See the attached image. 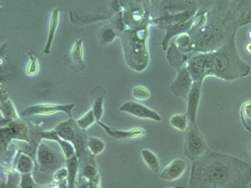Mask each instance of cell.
Wrapping results in <instances>:
<instances>
[{
  "mask_svg": "<svg viewBox=\"0 0 251 188\" xmlns=\"http://www.w3.org/2000/svg\"><path fill=\"white\" fill-rule=\"evenodd\" d=\"M37 158L39 162L42 165L51 164L54 156L51 151L44 144H41L37 151Z\"/></svg>",
  "mask_w": 251,
  "mask_h": 188,
  "instance_id": "e0dca14e",
  "label": "cell"
},
{
  "mask_svg": "<svg viewBox=\"0 0 251 188\" xmlns=\"http://www.w3.org/2000/svg\"><path fill=\"white\" fill-rule=\"evenodd\" d=\"M96 121L93 111L91 109L78 118L76 124L81 129H86Z\"/></svg>",
  "mask_w": 251,
  "mask_h": 188,
  "instance_id": "d6986e66",
  "label": "cell"
},
{
  "mask_svg": "<svg viewBox=\"0 0 251 188\" xmlns=\"http://www.w3.org/2000/svg\"><path fill=\"white\" fill-rule=\"evenodd\" d=\"M87 145L93 156H97L101 153L105 147L104 142L97 137L89 138Z\"/></svg>",
  "mask_w": 251,
  "mask_h": 188,
  "instance_id": "ac0fdd59",
  "label": "cell"
},
{
  "mask_svg": "<svg viewBox=\"0 0 251 188\" xmlns=\"http://www.w3.org/2000/svg\"><path fill=\"white\" fill-rule=\"evenodd\" d=\"M97 122L109 136L117 140H126L141 138L144 136L146 133L145 130L141 127L123 130L110 127L100 120Z\"/></svg>",
  "mask_w": 251,
  "mask_h": 188,
  "instance_id": "ba28073f",
  "label": "cell"
},
{
  "mask_svg": "<svg viewBox=\"0 0 251 188\" xmlns=\"http://www.w3.org/2000/svg\"><path fill=\"white\" fill-rule=\"evenodd\" d=\"M59 9L54 8L51 13L49 24L48 34L47 41L43 51L44 54L50 52L51 45L57 29L59 22Z\"/></svg>",
  "mask_w": 251,
  "mask_h": 188,
  "instance_id": "9c48e42d",
  "label": "cell"
},
{
  "mask_svg": "<svg viewBox=\"0 0 251 188\" xmlns=\"http://www.w3.org/2000/svg\"><path fill=\"white\" fill-rule=\"evenodd\" d=\"M72 144L74 147L75 155L79 157L84 149V142L81 136L76 134Z\"/></svg>",
  "mask_w": 251,
  "mask_h": 188,
  "instance_id": "484cf974",
  "label": "cell"
},
{
  "mask_svg": "<svg viewBox=\"0 0 251 188\" xmlns=\"http://www.w3.org/2000/svg\"><path fill=\"white\" fill-rule=\"evenodd\" d=\"M83 39H77L71 50L70 59L73 66L80 70L85 68L83 60Z\"/></svg>",
  "mask_w": 251,
  "mask_h": 188,
  "instance_id": "8fae6325",
  "label": "cell"
},
{
  "mask_svg": "<svg viewBox=\"0 0 251 188\" xmlns=\"http://www.w3.org/2000/svg\"><path fill=\"white\" fill-rule=\"evenodd\" d=\"M65 177H67V170L65 168L58 170L55 174V178L57 180H60Z\"/></svg>",
  "mask_w": 251,
  "mask_h": 188,
  "instance_id": "f1b7e54d",
  "label": "cell"
},
{
  "mask_svg": "<svg viewBox=\"0 0 251 188\" xmlns=\"http://www.w3.org/2000/svg\"><path fill=\"white\" fill-rule=\"evenodd\" d=\"M32 167L31 159L28 156L23 155L19 158L17 168L23 174L30 172Z\"/></svg>",
  "mask_w": 251,
  "mask_h": 188,
  "instance_id": "44dd1931",
  "label": "cell"
},
{
  "mask_svg": "<svg viewBox=\"0 0 251 188\" xmlns=\"http://www.w3.org/2000/svg\"><path fill=\"white\" fill-rule=\"evenodd\" d=\"M39 65L38 61L33 54L29 55V60L27 64L26 72L30 76L36 75L39 71Z\"/></svg>",
  "mask_w": 251,
  "mask_h": 188,
  "instance_id": "cb8c5ba5",
  "label": "cell"
},
{
  "mask_svg": "<svg viewBox=\"0 0 251 188\" xmlns=\"http://www.w3.org/2000/svg\"><path fill=\"white\" fill-rule=\"evenodd\" d=\"M13 133L23 134L26 132V128L24 125L20 123H15L10 127Z\"/></svg>",
  "mask_w": 251,
  "mask_h": 188,
  "instance_id": "83f0119b",
  "label": "cell"
},
{
  "mask_svg": "<svg viewBox=\"0 0 251 188\" xmlns=\"http://www.w3.org/2000/svg\"><path fill=\"white\" fill-rule=\"evenodd\" d=\"M70 118L69 121L64 122L58 125L55 130L58 135L62 139L70 142L71 143L76 135L71 126Z\"/></svg>",
  "mask_w": 251,
  "mask_h": 188,
  "instance_id": "4fadbf2b",
  "label": "cell"
},
{
  "mask_svg": "<svg viewBox=\"0 0 251 188\" xmlns=\"http://www.w3.org/2000/svg\"><path fill=\"white\" fill-rule=\"evenodd\" d=\"M77 157L75 155L67 159L66 165L67 170V181L71 188L75 187V178L78 170Z\"/></svg>",
  "mask_w": 251,
  "mask_h": 188,
  "instance_id": "5bb4252c",
  "label": "cell"
},
{
  "mask_svg": "<svg viewBox=\"0 0 251 188\" xmlns=\"http://www.w3.org/2000/svg\"><path fill=\"white\" fill-rule=\"evenodd\" d=\"M202 83L193 82L192 88L186 98V114L189 124L197 125V115L201 97Z\"/></svg>",
  "mask_w": 251,
  "mask_h": 188,
  "instance_id": "5b68a950",
  "label": "cell"
},
{
  "mask_svg": "<svg viewBox=\"0 0 251 188\" xmlns=\"http://www.w3.org/2000/svg\"><path fill=\"white\" fill-rule=\"evenodd\" d=\"M240 115L243 126L251 132V100L246 101L242 104Z\"/></svg>",
  "mask_w": 251,
  "mask_h": 188,
  "instance_id": "9a60e30c",
  "label": "cell"
},
{
  "mask_svg": "<svg viewBox=\"0 0 251 188\" xmlns=\"http://www.w3.org/2000/svg\"><path fill=\"white\" fill-rule=\"evenodd\" d=\"M169 122L173 128L180 131H185L189 124L186 113L173 115Z\"/></svg>",
  "mask_w": 251,
  "mask_h": 188,
  "instance_id": "2e32d148",
  "label": "cell"
},
{
  "mask_svg": "<svg viewBox=\"0 0 251 188\" xmlns=\"http://www.w3.org/2000/svg\"><path fill=\"white\" fill-rule=\"evenodd\" d=\"M103 96H99L94 101L92 110L95 116L96 122L100 121L103 113Z\"/></svg>",
  "mask_w": 251,
  "mask_h": 188,
  "instance_id": "ffe728a7",
  "label": "cell"
},
{
  "mask_svg": "<svg viewBox=\"0 0 251 188\" xmlns=\"http://www.w3.org/2000/svg\"><path fill=\"white\" fill-rule=\"evenodd\" d=\"M248 148H249V150L250 151V154L251 155V142L249 144Z\"/></svg>",
  "mask_w": 251,
  "mask_h": 188,
  "instance_id": "f546056e",
  "label": "cell"
},
{
  "mask_svg": "<svg viewBox=\"0 0 251 188\" xmlns=\"http://www.w3.org/2000/svg\"><path fill=\"white\" fill-rule=\"evenodd\" d=\"M187 167L186 161L182 158H176L171 162L163 169L160 178L167 181H174L180 178Z\"/></svg>",
  "mask_w": 251,
  "mask_h": 188,
  "instance_id": "52a82bcc",
  "label": "cell"
},
{
  "mask_svg": "<svg viewBox=\"0 0 251 188\" xmlns=\"http://www.w3.org/2000/svg\"><path fill=\"white\" fill-rule=\"evenodd\" d=\"M193 81L188 71L183 70L177 74L170 89L176 96L186 99Z\"/></svg>",
  "mask_w": 251,
  "mask_h": 188,
  "instance_id": "8992f818",
  "label": "cell"
},
{
  "mask_svg": "<svg viewBox=\"0 0 251 188\" xmlns=\"http://www.w3.org/2000/svg\"><path fill=\"white\" fill-rule=\"evenodd\" d=\"M184 154L192 162L209 149L197 125L189 124L185 131Z\"/></svg>",
  "mask_w": 251,
  "mask_h": 188,
  "instance_id": "7a4b0ae2",
  "label": "cell"
},
{
  "mask_svg": "<svg viewBox=\"0 0 251 188\" xmlns=\"http://www.w3.org/2000/svg\"><path fill=\"white\" fill-rule=\"evenodd\" d=\"M120 111L135 117L160 121L161 117L155 111L141 103L134 101H126L119 108Z\"/></svg>",
  "mask_w": 251,
  "mask_h": 188,
  "instance_id": "277c9868",
  "label": "cell"
},
{
  "mask_svg": "<svg viewBox=\"0 0 251 188\" xmlns=\"http://www.w3.org/2000/svg\"><path fill=\"white\" fill-rule=\"evenodd\" d=\"M133 96L139 100H146L149 98L150 93L144 87L139 86L134 87L132 91Z\"/></svg>",
  "mask_w": 251,
  "mask_h": 188,
  "instance_id": "603a6c76",
  "label": "cell"
},
{
  "mask_svg": "<svg viewBox=\"0 0 251 188\" xmlns=\"http://www.w3.org/2000/svg\"><path fill=\"white\" fill-rule=\"evenodd\" d=\"M21 187H33L34 183L30 172L24 173L22 175Z\"/></svg>",
  "mask_w": 251,
  "mask_h": 188,
  "instance_id": "4316f807",
  "label": "cell"
},
{
  "mask_svg": "<svg viewBox=\"0 0 251 188\" xmlns=\"http://www.w3.org/2000/svg\"><path fill=\"white\" fill-rule=\"evenodd\" d=\"M251 182V164L210 149L192 161L191 188H246Z\"/></svg>",
  "mask_w": 251,
  "mask_h": 188,
  "instance_id": "6da1fadb",
  "label": "cell"
},
{
  "mask_svg": "<svg viewBox=\"0 0 251 188\" xmlns=\"http://www.w3.org/2000/svg\"><path fill=\"white\" fill-rule=\"evenodd\" d=\"M82 175L89 180L99 181L97 170L93 165H86L83 170Z\"/></svg>",
  "mask_w": 251,
  "mask_h": 188,
  "instance_id": "d4e9b609",
  "label": "cell"
},
{
  "mask_svg": "<svg viewBox=\"0 0 251 188\" xmlns=\"http://www.w3.org/2000/svg\"><path fill=\"white\" fill-rule=\"evenodd\" d=\"M75 105L74 104H38L26 107L23 110L21 114L25 117L37 115H48L62 112L67 114L70 118L72 119V111Z\"/></svg>",
  "mask_w": 251,
  "mask_h": 188,
  "instance_id": "3957f363",
  "label": "cell"
},
{
  "mask_svg": "<svg viewBox=\"0 0 251 188\" xmlns=\"http://www.w3.org/2000/svg\"><path fill=\"white\" fill-rule=\"evenodd\" d=\"M42 137L45 139L57 141L66 159L70 158L74 156L75 151L73 144L70 142L61 139L55 130L43 132Z\"/></svg>",
  "mask_w": 251,
  "mask_h": 188,
  "instance_id": "30bf717a",
  "label": "cell"
},
{
  "mask_svg": "<svg viewBox=\"0 0 251 188\" xmlns=\"http://www.w3.org/2000/svg\"><path fill=\"white\" fill-rule=\"evenodd\" d=\"M141 155L150 169L154 173H158L160 169V164L156 155L148 149H143L141 151Z\"/></svg>",
  "mask_w": 251,
  "mask_h": 188,
  "instance_id": "7c38bea8",
  "label": "cell"
},
{
  "mask_svg": "<svg viewBox=\"0 0 251 188\" xmlns=\"http://www.w3.org/2000/svg\"><path fill=\"white\" fill-rule=\"evenodd\" d=\"M1 111L3 117L7 119H11L16 117V112L12 103L8 99L1 104Z\"/></svg>",
  "mask_w": 251,
  "mask_h": 188,
  "instance_id": "7402d4cb",
  "label": "cell"
}]
</instances>
